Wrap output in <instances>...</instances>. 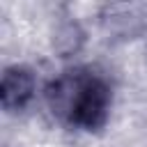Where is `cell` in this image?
Returning a JSON list of instances; mask_svg holds the SVG:
<instances>
[{
  "mask_svg": "<svg viewBox=\"0 0 147 147\" xmlns=\"http://www.w3.org/2000/svg\"><path fill=\"white\" fill-rule=\"evenodd\" d=\"M48 103L53 113L69 122L92 129L99 126L108 110V87L92 76H64L48 87Z\"/></svg>",
  "mask_w": 147,
  "mask_h": 147,
  "instance_id": "cell-1",
  "label": "cell"
},
{
  "mask_svg": "<svg viewBox=\"0 0 147 147\" xmlns=\"http://www.w3.org/2000/svg\"><path fill=\"white\" fill-rule=\"evenodd\" d=\"M32 92H34V78L28 69L11 67L5 71L2 83H0V99H2V106L7 110L23 108L30 101Z\"/></svg>",
  "mask_w": 147,
  "mask_h": 147,
  "instance_id": "cell-2",
  "label": "cell"
}]
</instances>
